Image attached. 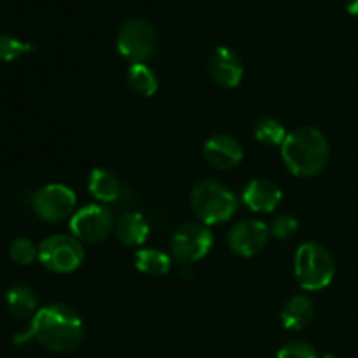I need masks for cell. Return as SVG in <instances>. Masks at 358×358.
<instances>
[{"label": "cell", "instance_id": "6da1fadb", "mask_svg": "<svg viewBox=\"0 0 358 358\" xmlns=\"http://www.w3.org/2000/svg\"><path fill=\"white\" fill-rule=\"evenodd\" d=\"M84 339V322L80 315L69 304L55 303L38 308L28 331L16 336L14 343L35 341L49 352H72Z\"/></svg>", "mask_w": 358, "mask_h": 358}, {"label": "cell", "instance_id": "7a4b0ae2", "mask_svg": "<svg viewBox=\"0 0 358 358\" xmlns=\"http://www.w3.org/2000/svg\"><path fill=\"white\" fill-rule=\"evenodd\" d=\"M331 145L320 129L313 126L294 129L282 145V159L287 170L299 178L320 173L329 163Z\"/></svg>", "mask_w": 358, "mask_h": 358}, {"label": "cell", "instance_id": "3957f363", "mask_svg": "<svg viewBox=\"0 0 358 358\" xmlns=\"http://www.w3.org/2000/svg\"><path fill=\"white\" fill-rule=\"evenodd\" d=\"M191 208L205 226L227 222L238 212V199L227 185L215 178L199 180L191 191Z\"/></svg>", "mask_w": 358, "mask_h": 358}, {"label": "cell", "instance_id": "277c9868", "mask_svg": "<svg viewBox=\"0 0 358 358\" xmlns=\"http://www.w3.org/2000/svg\"><path fill=\"white\" fill-rule=\"evenodd\" d=\"M294 273L301 289L310 292L324 290L334 280V257L325 245L318 241H306L297 248L294 257Z\"/></svg>", "mask_w": 358, "mask_h": 358}, {"label": "cell", "instance_id": "5b68a950", "mask_svg": "<svg viewBox=\"0 0 358 358\" xmlns=\"http://www.w3.org/2000/svg\"><path fill=\"white\" fill-rule=\"evenodd\" d=\"M38 261L49 271L58 273V275H69L83 266V243L76 236L52 234L38 245Z\"/></svg>", "mask_w": 358, "mask_h": 358}, {"label": "cell", "instance_id": "8992f818", "mask_svg": "<svg viewBox=\"0 0 358 358\" xmlns=\"http://www.w3.org/2000/svg\"><path fill=\"white\" fill-rule=\"evenodd\" d=\"M157 49V34L152 23L142 17H131L117 34L119 55L129 63H147Z\"/></svg>", "mask_w": 358, "mask_h": 358}, {"label": "cell", "instance_id": "52a82bcc", "mask_svg": "<svg viewBox=\"0 0 358 358\" xmlns=\"http://www.w3.org/2000/svg\"><path fill=\"white\" fill-rule=\"evenodd\" d=\"M213 247V234L203 222L182 224L170 240L171 255L180 264H194L203 261Z\"/></svg>", "mask_w": 358, "mask_h": 358}, {"label": "cell", "instance_id": "ba28073f", "mask_svg": "<svg viewBox=\"0 0 358 358\" xmlns=\"http://www.w3.org/2000/svg\"><path fill=\"white\" fill-rule=\"evenodd\" d=\"M35 215L44 222H62L72 219L77 212V196L65 184H48L38 189L31 198Z\"/></svg>", "mask_w": 358, "mask_h": 358}, {"label": "cell", "instance_id": "9c48e42d", "mask_svg": "<svg viewBox=\"0 0 358 358\" xmlns=\"http://www.w3.org/2000/svg\"><path fill=\"white\" fill-rule=\"evenodd\" d=\"M114 215L101 205H86L70 219V231L80 243H101L114 231Z\"/></svg>", "mask_w": 358, "mask_h": 358}, {"label": "cell", "instance_id": "30bf717a", "mask_svg": "<svg viewBox=\"0 0 358 358\" xmlns=\"http://www.w3.org/2000/svg\"><path fill=\"white\" fill-rule=\"evenodd\" d=\"M269 227L261 220H241L231 227L227 234V245L240 257H254L264 250L269 240Z\"/></svg>", "mask_w": 358, "mask_h": 358}, {"label": "cell", "instance_id": "8fae6325", "mask_svg": "<svg viewBox=\"0 0 358 358\" xmlns=\"http://www.w3.org/2000/svg\"><path fill=\"white\" fill-rule=\"evenodd\" d=\"M206 66H208V73L213 83L227 87V90L240 86V83L243 80V62L236 51L226 48V45H219L213 49L212 55L208 56Z\"/></svg>", "mask_w": 358, "mask_h": 358}, {"label": "cell", "instance_id": "7c38bea8", "mask_svg": "<svg viewBox=\"0 0 358 358\" xmlns=\"http://www.w3.org/2000/svg\"><path fill=\"white\" fill-rule=\"evenodd\" d=\"M206 163L215 170H233L243 161V147L231 135H213L203 145Z\"/></svg>", "mask_w": 358, "mask_h": 358}, {"label": "cell", "instance_id": "4fadbf2b", "mask_svg": "<svg viewBox=\"0 0 358 358\" xmlns=\"http://www.w3.org/2000/svg\"><path fill=\"white\" fill-rule=\"evenodd\" d=\"M243 203L252 210L259 213H269L278 208L282 203V189L271 180L266 178H255L248 182L243 189Z\"/></svg>", "mask_w": 358, "mask_h": 358}, {"label": "cell", "instance_id": "5bb4252c", "mask_svg": "<svg viewBox=\"0 0 358 358\" xmlns=\"http://www.w3.org/2000/svg\"><path fill=\"white\" fill-rule=\"evenodd\" d=\"M115 236L124 247H140L145 243L150 233L149 222L138 212H126L115 222Z\"/></svg>", "mask_w": 358, "mask_h": 358}, {"label": "cell", "instance_id": "9a60e30c", "mask_svg": "<svg viewBox=\"0 0 358 358\" xmlns=\"http://www.w3.org/2000/svg\"><path fill=\"white\" fill-rule=\"evenodd\" d=\"M6 304L9 313L16 320H28L34 318V315L38 311V299L35 296L34 289L24 283H16L9 287L6 292Z\"/></svg>", "mask_w": 358, "mask_h": 358}, {"label": "cell", "instance_id": "2e32d148", "mask_svg": "<svg viewBox=\"0 0 358 358\" xmlns=\"http://www.w3.org/2000/svg\"><path fill=\"white\" fill-rule=\"evenodd\" d=\"M87 191L96 201L114 203L121 198L122 185L119 178L105 168H94L87 177Z\"/></svg>", "mask_w": 358, "mask_h": 358}, {"label": "cell", "instance_id": "e0dca14e", "mask_svg": "<svg viewBox=\"0 0 358 358\" xmlns=\"http://www.w3.org/2000/svg\"><path fill=\"white\" fill-rule=\"evenodd\" d=\"M313 301L301 294V296H294L292 299L287 301L280 318H282V324L285 329H289V331H301V329H304L313 320Z\"/></svg>", "mask_w": 358, "mask_h": 358}, {"label": "cell", "instance_id": "ac0fdd59", "mask_svg": "<svg viewBox=\"0 0 358 358\" xmlns=\"http://www.w3.org/2000/svg\"><path fill=\"white\" fill-rule=\"evenodd\" d=\"M126 83L135 94L143 98L154 96L159 87L156 72L147 63H133L126 72Z\"/></svg>", "mask_w": 358, "mask_h": 358}, {"label": "cell", "instance_id": "d6986e66", "mask_svg": "<svg viewBox=\"0 0 358 358\" xmlns=\"http://www.w3.org/2000/svg\"><path fill=\"white\" fill-rule=\"evenodd\" d=\"M135 268L149 276H164L171 269V257L159 248H140L135 254Z\"/></svg>", "mask_w": 358, "mask_h": 358}, {"label": "cell", "instance_id": "ffe728a7", "mask_svg": "<svg viewBox=\"0 0 358 358\" xmlns=\"http://www.w3.org/2000/svg\"><path fill=\"white\" fill-rule=\"evenodd\" d=\"M252 133H254V138L266 147H282L287 138V131L283 124L273 117L257 119Z\"/></svg>", "mask_w": 358, "mask_h": 358}, {"label": "cell", "instance_id": "44dd1931", "mask_svg": "<svg viewBox=\"0 0 358 358\" xmlns=\"http://www.w3.org/2000/svg\"><path fill=\"white\" fill-rule=\"evenodd\" d=\"M34 51V44L20 41L13 35L0 34V62H14V59L23 58L24 55H30Z\"/></svg>", "mask_w": 358, "mask_h": 358}, {"label": "cell", "instance_id": "7402d4cb", "mask_svg": "<svg viewBox=\"0 0 358 358\" xmlns=\"http://www.w3.org/2000/svg\"><path fill=\"white\" fill-rule=\"evenodd\" d=\"M9 255L16 264L30 266L38 259V247L28 238H16L9 247Z\"/></svg>", "mask_w": 358, "mask_h": 358}, {"label": "cell", "instance_id": "603a6c76", "mask_svg": "<svg viewBox=\"0 0 358 358\" xmlns=\"http://www.w3.org/2000/svg\"><path fill=\"white\" fill-rule=\"evenodd\" d=\"M297 231H299V222L296 217L287 215V213L276 217L269 226V234L276 240H290L296 236Z\"/></svg>", "mask_w": 358, "mask_h": 358}, {"label": "cell", "instance_id": "cb8c5ba5", "mask_svg": "<svg viewBox=\"0 0 358 358\" xmlns=\"http://www.w3.org/2000/svg\"><path fill=\"white\" fill-rule=\"evenodd\" d=\"M276 358H320L317 350L306 341H290L280 348Z\"/></svg>", "mask_w": 358, "mask_h": 358}, {"label": "cell", "instance_id": "d4e9b609", "mask_svg": "<svg viewBox=\"0 0 358 358\" xmlns=\"http://www.w3.org/2000/svg\"><path fill=\"white\" fill-rule=\"evenodd\" d=\"M345 7L352 16H358V0H345Z\"/></svg>", "mask_w": 358, "mask_h": 358}, {"label": "cell", "instance_id": "484cf974", "mask_svg": "<svg viewBox=\"0 0 358 358\" xmlns=\"http://www.w3.org/2000/svg\"><path fill=\"white\" fill-rule=\"evenodd\" d=\"M320 358H338V357H334V355H324V357H320Z\"/></svg>", "mask_w": 358, "mask_h": 358}]
</instances>
